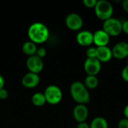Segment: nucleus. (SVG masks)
Masks as SVG:
<instances>
[{
    "instance_id": "2eb2a0df",
    "label": "nucleus",
    "mask_w": 128,
    "mask_h": 128,
    "mask_svg": "<svg viewBox=\"0 0 128 128\" xmlns=\"http://www.w3.org/2000/svg\"><path fill=\"white\" fill-rule=\"evenodd\" d=\"M37 50H38L37 44H35L34 43L30 40L26 41L22 46V50L23 53L28 56V57L36 55Z\"/></svg>"
},
{
    "instance_id": "7ed1b4c3",
    "label": "nucleus",
    "mask_w": 128,
    "mask_h": 128,
    "mask_svg": "<svg viewBox=\"0 0 128 128\" xmlns=\"http://www.w3.org/2000/svg\"><path fill=\"white\" fill-rule=\"evenodd\" d=\"M94 11L96 16L104 21L112 17L113 14V7L112 4L106 0L98 1L95 7Z\"/></svg>"
},
{
    "instance_id": "cd10ccee",
    "label": "nucleus",
    "mask_w": 128,
    "mask_h": 128,
    "mask_svg": "<svg viewBox=\"0 0 128 128\" xmlns=\"http://www.w3.org/2000/svg\"><path fill=\"white\" fill-rule=\"evenodd\" d=\"M122 6H123V8H124V10L128 13V0H124V1H123V2H122Z\"/></svg>"
},
{
    "instance_id": "c756f323",
    "label": "nucleus",
    "mask_w": 128,
    "mask_h": 128,
    "mask_svg": "<svg viewBox=\"0 0 128 128\" xmlns=\"http://www.w3.org/2000/svg\"><path fill=\"white\" fill-rule=\"evenodd\" d=\"M127 63H128V57L127 58Z\"/></svg>"
},
{
    "instance_id": "a878e982",
    "label": "nucleus",
    "mask_w": 128,
    "mask_h": 128,
    "mask_svg": "<svg viewBox=\"0 0 128 128\" xmlns=\"http://www.w3.org/2000/svg\"><path fill=\"white\" fill-rule=\"evenodd\" d=\"M76 128H90V125L88 124L86 122H81L79 123Z\"/></svg>"
},
{
    "instance_id": "412c9836",
    "label": "nucleus",
    "mask_w": 128,
    "mask_h": 128,
    "mask_svg": "<svg viewBox=\"0 0 128 128\" xmlns=\"http://www.w3.org/2000/svg\"><path fill=\"white\" fill-rule=\"evenodd\" d=\"M46 55V50L44 47H40L38 48L37 52H36V56H38L40 58H43L44 57H45Z\"/></svg>"
},
{
    "instance_id": "6ab92c4d",
    "label": "nucleus",
    "mask_w": 128,
    "mask_h": 128,
    "mask_svg": "<svg viewBox=\"0 0 128 128\" xmlns=\"http://www.w3.org/2000/svg\"><path fill=\"white\" fill-rule=\"evenodd\" d=\"M86 56L87 58H96L97 56V48L94 46H91L86 50Z\"/></svg>"
},
{
    "instance_id": "393cba45",
    "label": "nucleus",
    "mask_w": 128,
    "mask_h": 128,
    "mask_svg": "<svg viewBox=\"0 0 128 128\" xmlns=\"http://www.w3.org/2000/svg\"><path fill=\"white\" fill-rule=\"evenodd\" d=\"M122 32L128 34V20L122 22Z\"/></svg>"
},
{
    "instance_id": "f03ea898",
    "label": "nucleus",
    "mask_w": 128,
    "mask_h": 128,
    "mask_svg": "<svg viewBox=\"0 0 128 128\" xmlns=\"http://www.w3.org/2000/svg\"><path fill=\"white\" fill-rule=\"evenodd\" d=\"M70 95L73 100L78 104H84L90 102V94L84 83L76 81L73 82L70 88Z\"/></svg>"
},
{
    "instance_id": "5701e85b",
    "label": "nucleus",
    "mask_w": 128,
    "mask_h": 128,
    "mask_svg": "<svg viewBox=\"0 0 128 128\" xmlns=\"http://www.w3.org/2000/svg\"><path fill=\"white\" fill-rule=\"evenodd\" d=\"M122 79L126 81V82H128V66H125L122 71Z\"/></svg>"
},
{
    "instance_id": "20e7f679",
    "label": "nucleus",
    "mask_w": 128,
    "mask_h": 128,
    "mask_svg": "<svg viewBox=\"0 0 128 128\" xmlns=\"http://www.w3.org/2000/svg\"><path fill=\"white\" fill-rule=\"evenodd\" d=\"M45 96L46 103L51 105H57L58 104L63 97L62 92L61 88L55 85H50L47 86L44 92Z\"/></svg>"
},
{
    "instance_id": "aec40b11",
    "label": "nucleus",
    "mask_w": 128,
    "mask_h": 128,
    "mask_svg": "<svg viewBox=\"0 0 128 128\" xmlns=\"http://www.w3.org/2000/svg\"><path fill=\"white\" fill-rule=\"evenodd\" d=\"M97 2H98V1H96V0H84L83 1L84 5L88 8H94Z\"/></svg>"
},
{
    "instance_id": "f257e3e1",
    "label": "nucleus",
    "mask_w": 128,
    "mask_h": 128,
    "mask_svg": "<svg viewBox=\"0 0 128 128\" xmlns=\"http://www.w3.org/2000/svg\"><path fill=\"white\" fill-rule=\"evenodd\" d=\"M29 40L35 44H40L46 42L50 37L48 27L42 22H34L30 25L28 29Z\"/></svg>"
},
{
    "instance_id": "a211bd4d",
    "label": "nucleus",
    "mask_w": 128,
    "mask_h": 128,
    "mask_svg": "<svg viewBox=\"0 0 128 128\" xmlns=\"http://www.w3.org/2000/svg\"><path fill=\"white\" fill-rule=\"evenodd\" d=\"M85 86L89 89H94L98 86V80L96 76L88 75L85 80Z\"/></svg>"
},
{
    "instance_id": "f8f14e48",
    "label": "nucleus",
    "mask_w": 128,
    "mask_h": 128,
    "mask_svg": "<svg viewBox=\"0 0 128 128\" xmlns=\"http://www.w3.org/2000/svg\"><path fill=\"white\" fill-rule=\"evenodd\" d=\"M110 40V37L103 30L100 29L93 34V43L98 46H106Z\"/></svg>"
},
{
    "instance_id": "0eeeda50",
    "label": "nucleus",
    "mask_w": 128,
    "mask_h": 128,
    "mask_svg": "<svg viewBox=\"0 0 128 128\" xmlns=\"http://www.w3.org/2000/svg\"><path fill=\"white\" fill-rule=\"evenodd\" d=\"M65 24L69 29L72 31H78L82 28L83 20L78 14L71 13L66 16Z\"/></svg>"
},
{
    "instance_id": "423d86ee",
    "label": "nucleus",
    "mask_w": 128,
    "mask_h": 128,
    "mask_svg": "<svg viewBox=\"0 0 128 128\" xmlns=\"http://www.w3.org/2000/svg\"><path fill=\"white\" fill-rule=\"evenodd\" d=\"M84 70L88 75L96 76L101 70V62L97 58H87L84 62Z\"/></svg>"
},
{
    "instance_id": "f3484780",
    "label": "nucleus",
    "mask_w": 128,
    "mask_h": 128,
    "mask_svg": "<svg viewBox=\"0 0 128 128\" xmlns=\"http://www.w3.org/2000/svg\"><path fill=\"white\" fill-rule=\"evenodd\" d=\"M90 128H108L107 121L103 117H97L91 122Z\"/></svg>"
},
{
    "instance_id": "39448f33",
    "label": "nucleus",
    "mask_w": 128,
    "mask_h": 128,
    "mask_svg": "<svg viewBox=\"0 0 128 128\" xmlns=\"http://www.w3.org/2000/svg\"><path fill=\"white\" fill-rule=\"evenodd\" d=\"M103 30L110 36L115 37L122 32V22L116 18H110L104 22Z\"/></svg>"
},
{
    "instance_id": "dca6fc26",
    "label": "nucleus",
    "mask_w": 128,
    "mask_h": 128,
    "mask_svg": "<svg viewBox=\"0 0 128 128\" xmlns=\"http://www.w3.org/2000/svg\"><path fill=\"white\" fill-rule=\"evenodd\" d=\"M32 102L35 106H42L46 103V100L44 93L36 92L32 97Z\"/></svg>"
},
{
    "instance_id": "1a4fd4ad",
    "label": "nucleus",
    "mask_w": 128,
    "mask_h": 128,
    "mask_svg": "<svg viewBox=\"0 0 128 128\" xmlns=\"http://www.w3.org/2000/svg\"><path fill=\"white\" fill-rule=\"evenodd\" d=\"M112 56L117 59H124L128 57V43L121 41L117 43L112 49Z\"/></svg>"
},
{
    "instance_id": "bb28decb",
    "label": "nucleus",
    "mask_w": 128,
    "mask_h": 128,
    "mask_svg": "<svg viewBox=\"0 0 128 128\" xmlns=\"http://www.w3.org/2000/svg\"><path fill=\"white\" fill-rule=\"evenodd\" d=\"M4 83H5V81H4V77L2 75H0V90H2V88H4Z\"/></svg>"
},
{
    "instance_id": "6e6552de",
    "label": "nucleus",
    "mask_w": 128,
    "mask_h": 128,
    "mask_svg": "<svg viewBox=\"0 0 128 128\" xmlns=\"http://www.w3.org/2000/svg\"><path fill=\"white\" fill-rule=\"evenodd\" d=\"M26 66L29 72L39 74L44 69V62L42 58L34 55L28 58Z\"/></svg>"
},
{
    "instance_id": "c85d7f7f",
    "label": "nucleus",
    "mask_w": 128,
    "mask_h": 128,
    "mask_svg": "<svg viewBox=\"0 0 128 128\" xmlns=\"http://www.w3.org/2000/svg\"><path fill=\"white\" fill-rule=\"evenodd\" d=\"M124 114L125 118L128 119V104L125 106V108L124 110Z\"/></svg>"
},
{
    "instance_id": "9b49d317",
    "label": "nucleus",
    "mask_w": 128,
    "mask_h": 128,
    "mask_svg": "<svg viewBox=\"0 0 128 128\" xmlns=\"http://www.w3.org/2000/svg\"><path fill=\"white\" fill-rule=\"evenodd\" d=\"M73 116L78 123L85 122L88 116V110L84 104H77L73 110Z\"/></svg>"
},
{
    "instance_id": "4468645a",
    "label": "nucleus",
    "mask_w": 128,
    "mask_h": 128,
    "mask_svg": "<svg viewBox=\"0 0 128 128\" xmlns=\"http://www.w3.org/2000/svg\"><path fill=\"white\" fill-rule=\"evenodd\" d=\"M112 50L106 46L97 47V56L96 58L100 62H108L112 58Z\"/></svg>"
},
{
    "instance_id": "4be33fe9",
    "label": "nucleus",
    "mask_w": 128,
    "mask_h": 128,
    "mask_svg": "<svg viewBox=\"0 0 128 128\" xmlns=\"http://www.w3.org/2000/svg\"><path fill=\"white\" fill-rule=\"evenodd\" d=\"M118 128H128V119L125 118L121 119L118 122Z\"/></svg>"
},
{
    "instance_id": "9d476101",
    "label": "nucleus",
    "mask_w": 128,
    "mask_h": 128,
    "mask_svg": "<svg viewBox=\"0 0 128 128\" xmlns=\"http://www.w3.org/2000/svg\"><path fill=\"white\" fill-rule=\"evenodd\" d=\"M22 85L27 88H34L40 83V76L38 74L28 72L22 78Z\"/></svg>"
},
{
    "instance_id": "ddd939ff",
    "label": "nucleus",
    "mask_w": 128,
    "mask_h": 128,
    "mask_svg": "<svg viewBox=\"0 0 128 128\" xmlns=\"http://www.w3.org/2000/svg\"><path fill=\"white\" fill-rule=\"evenodd\" d=\"M76 42L82 46H90L93 44V33L88 30L80 32L76 35Z\"/></svg>"
},
{
    "instance_id": "b1692460",
    "label": "nucleus",
    "mask_w": 128,
    "mask_h": 128,
    "mask_svg": "<svg viewBox=\"0 0 128 128\" xmlns=\"http://www.w3.org/2000/svg\"><path fill=\"white\" fill-rule=\"evenodd\" d=\"M8 98V92L4 88L0 90V100H5Z\"/></svg>"
}]
</instances>
